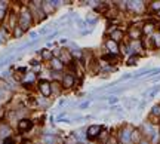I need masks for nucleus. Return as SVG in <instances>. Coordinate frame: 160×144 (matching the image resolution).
Wrapping results in <instances>:
<instances>
[{
    "mask_svg": "<svg viewBox=\"0 0 160 144\" xmlns=\"http://www.w3.org/2000/svg\"><path fill=\"white\" fill-rule=\"evenodd\" d=\"M18 22H19V27L22 30H28L30 26L33 24V15H31L30 9L27 8V6H24V8L21 9V14L18 17Z\"/></svg>",
    "mask_w": 160,
    "mask_h": 144,
    "instance_id": "f257e3e1",
    "label": "nucleus"
},
{
    "mask_svg": "<svg viewBox=\"0 0 160 144\" xmlns=\"http://www.w3.org/2000/svg\"><path fill=\"white\" fill-rule=\"evenodd\" d=\"M132 131H134V128L132 126H129V125H125V126L122 128L120 131H119V141L120 143H123V144H129V143H132L131 141V137H132Z\"/></svg>",
    "mask_w": 160,
    "mask_h": 144,
    "instance_id": "f03ea898",
    "label": "nucleus"
},
{
    "mask_svg": "<svg viewBox=\"0 0 160 144\" xmlns=\"http://www.w3.org/2000/svg\"><path fill=\"white\" fill-rule=\"evenodd\" d=\"M142 27V26H141ZM138 26H131L127 30V37L131 39V42H138L142 39V30Z\"/></svg>",
    "mask_w": 160,
    "mask_h": 144,
    "instance_id": "7ed1b4c3",
    "label": "nucleus"
},
{
    "mask_svg": "<svg viewBox=\"0 0 160 144\" xmlns=\"http://www.w3.org/2000/svg\"><path fill=\"white\" fill-rule=\"evenodd\" d=\"M108 36H110V40H113L116 43H122L123 39H125V31L122 28H119V27H111Z\"/></svg>",
    "mask_w": 160,
    "mask_h": 144,
    "instance_id": "20e7f679",
    "label": "nucleus"
},
{
    "mask_svg": "<svg viewBox=\"0 0 160 144\" xmlns=\"http://www.w3.org/2000/svg\"><path fill=\"white\" fill-rule=\"evenodd\" d=\"M102 129H104L102 125H91V126L88 128V131H86V137L89 140H98L100 135H101Z\"/></svg>",
    "mask_w": 160,
    "mask_h": 144,
    "instance_id": "39448f33",
    "label": "nucleus"
},
{
    "mask_svg": "<svg viewBox=\"0 0 160 144\" xmlns=\"http://www.w3.org/2000/svg\"><path fill=\"white\" fill-rule=\"evenodd\" d=\"M126 9L134 14H141L145 9V3L144 2H126Z\"/></svg>",
    "mask_w": 160,
    "mask_h": 144,
    "instance_id": "423d86ee",
    "label": "nucleus"
},
{
    "mask_svg": "<svg viewBox=\"0 0 160 144\" xmlns=\"http://www.w3.org/2000/svg\"><path fill=\"white\" fill-rule=\"evenodd\" d=\"M141 30H142V36L145 37H151L153 34L156 33V22H153V21H145L141 27Z\"/></svg>",
    "mask_w": 160,
    "mask_h": 144,
    "instance_id": "0eeeda50",
    "label": "nucleus"
},
{
    "mask_svg": "<svg viewBox=\"0 0 160 144\" xmlns=\"http://www.w3.org/2000/svg\"><path fill=\"white\" fill-rule=\"evenodd\" d=\"M39 91H40V94H42L45 98H48V97L52 94L51 83H49L48 80H40V82H39Z\"/></svg>",
    "mask_w": 160,
    "mask_h": 144,
    "instance_id": "6e6552de",
    "label": "nucleus"
},
{
    "mask_svg": "<svg viewBox=\"0 0 160 144\" xmlns=\"http://www.w3.org/2000/svg\"><path fill=\"white\" fill-rule=\"evenodd\" d=\"M74 82H76V79H74V74L73 73H67V74L62 76V88H65V89L73 88L74 86Z\"/></svg>",
    "mask_w": 160,
    "mask_h": 144,
    "instance_id": "1a4fd4ad",
    "label": "nucleus"
},
{
    "mask_svg": "<svg viewBox=\"0 0 160 144\" xmlns=\"http://www.w3.org/2000/svg\"><path fill=\"white\" fill-rule=\"evenodd\" d=\"M101 61H104V62H107L108 66H116L119 61H120V57L119 55H114V54H104L102 55V59Z\"/></svg>",
    "mask_w": 160,
    "mask_h": 144,
    "instance_id": "9d476101",
    "label": "nucleus"
},
{
    "mask_svg": "<svg viewBox=\"0 0 160 144\" xmlns=\"http://www.w3.org/2000/svg\"><path fill=\"white\" fill-rule=\"evenodd\" d=\"M33 128V120H30V119H21L19 122H18V129H19V132H27V131H30Z\"/></svg>",
    "mask_w": 160,
    "mask_h": 144,
    "instance_id": "9b49d317",
    "label": "nucleus"
},
{
    "mask_svg": "<svg viewBox=\"0 0 160 144\" xmlns=\"http://www.w3.org/2000/svg\"><path fill=\"white\" fill-rule=\"evenodd\" d=\"M104 46L107 48V51H108V54H114V55H119L120 54V49H119V43L113 42V40H105V43H104Z\"/></svg>",
    "mask_w": 160,
    "mask_h": 144,
    "instance_id": "f8f14e48",
    "label": "nucleus"
},
{
    "mask_svg": "<svg viewBox=\"0 0 160 144\" xmlns=\"http://www.w3.org/2000/svg\"><path fill=\"white\" fill-rule=\"evenodd\" d=\"M142 138H144V135H142V132H141V129L134 128V131H132V137H131V141H132L134 144H138Z\"/></svg>",
    "mask_w": 160,
    "mask_h": 144,
    "instance_id": "ddd939ff",
    "label": "nucleus"
},
{
    "mask_svg": "<svg viewBox=\"0 0 160 144\" xmlns=\"http://www.w3.org/2000/svg\"><path fill=\"white\" fill-rule=\"evenodd\" d=\"M51 68L53 70V71H61V70L64 68V62H62L59 58H53L51 61Z\"/></svg>",
    "mask_w": 160,
    "mask_h": 144,
    "instance_id": "4468645a",
    "label": "nucleus"
},
{
    "mask_svg": "<svg viewBox=\"0 0 160 144\" xmlns=\"http://www.w3.org/2000/svg\"><path fill=\"white\" fill-rule=\"evenodd\" d=\"M59 55H61L59 59H61L62 62H68V61L71 62V61H73V55H71V52L67 51V49H62V51L59 52Z\"/></svg>",
    "mask_w": 160,
    "mask_h": 144,
    "instance_id": "2eb2a0df",
    "label": "nucleus"
},
{
    "mask_svg": "<svg viewBox=\"0 0 160 144\" xmlns=\"http://www.w3.org/2000/svg\"><path fill=\"white\" fill-rule=\"evenodd\" d=\"M151 42H153L154 49H160V30L156 31V33L151 36Z\"/></svg>",
    "mask_w": 160,
    "mask_h": 144,
    "instance_id": "dca6fc26",
    "label": "nucleus"
},
{
    "mask_svg": "<svg viewBox=\"0 0 160 144\" xmlns=\"http://www.w3.org/2000/svg\"><path fill=\"white\" fill-rule=\"evenodd\" d=\"M40 55H42V58L45 59V61H49V62L53 59V52L49 51V49H42V51H40Z\"/></svg>",
    "mask_w": 160,
    "mask_h": 144,
    "instance_id": "f3484780",
    "label": "nucleus"
},
{
    "mask_svg": "<svg viewBox=\"0 0 160 144\" xmlns=\"http://www.w3.org/2000/svg\"><path fill=\"white\" fill-rule=\"evenodd\" d=\"M6 12H8V3L6 2H0V22L5 19Z\"/></svg>",
    "mask_w": 160,
    "mask_h": 144,
    "instance_id": "a211bd4d",
    "label": "nucleus"
},
{
    "mask_svg": "<svg viewBox=\"0 0 160 144\" xmlns=\"http://www.w3.org/2000/svg\"><path fill=\"white\" fill-rule=\"evenodd\" d=\"M139 61V55H131L129 58H127L126 64L127 66H136V62Z\"/></svg>",
    "mask_w": 160,
    "mask_h": 144,
    "instance_id": "6ab92c4d",
    "label": "nucleus"
},
{
    "mask_svg": "<svg viewBox=\"0 0 160 144\" xmlns=\"http://www.w3.org/2000/svg\"><path fill=\"white\" fill-rule=\"evenodd\" d=\"M0 135L8 138V137L10 135V128L6 126V125H2V126H0Z\"/></svg>",
    "mask_w": 160,
    "mask_h": 144,
    "instance_id": "aec40b11",
    "label": "nucleus"
},
{
    "mask_svg": "<svg viewBox=\"0 0 160 144\" xmlns=\"http://www.w3.org/2000/svg\"><path fill=\"white\" fill-rule=\"evenodd\" d=\"M151 118H156V119H159L160 118V104H156L154 107L151 109V114H150Z\"/></svg>",
    "mask_w": 160,
    "mask_h": 144,
    "instance_id": "412c9836",
    "label": "nucleus"
},
{
    "mask_svg": "<svg viewBox=\"0 0 160 144\" xmlns=\"http://www.w3.org/2000/svg\"><path fill=\"white\" fill-rule=\"evenodd\" d=\"M104 144H120V141H119L117 135H108V138L105 140Z\"/></svg>",
    "mask_w": 160,
    "mask_h": 144,
    "instance_id": "4be33fe9",
    "label": "nucleus"
},
{
    "mask_svg": "<svg viewBox=\"0 0 160 144\" xmlns=\"http://www.w3.org/2000/svg\"><path fill=\"white\" fill-rule=\"evenodd\" d=\"M22 33H24V30H22L19 26H18L17 28L14 30V36H15V37H21V36H22Z\"/></svg>",
    "mask_w": 160,
    "mask_h": 144,
    "instance_id": "5701e85b",
    "label": "nucleus"
},
{
    "mask_svg": "<svg viewBox=\"0 0 160 144\" xmlns=\"http://www.w3.org/2000/svg\"><path fill=\"white\" fill-rule=\"evenodd\" d=\"M51 86H52V92H57V94H59V83H57V82H53V83H51Z\"/></svg>",
    "mask_w": 160,
    "mask_h": 144,
    "instance_id": "b1692460",
    "label": "nucleus"
},
{
    "mask_svg": "<svg viewBox=\"0 0 160 144\" xmlns=\"http://www.w3.org/2000/svg\"><path fill=\"white\" fill-rule=\"evenodd\" d=\"M31 67L34 68V71H40V64L37 61H31Z\"/></svg>",
    "mask_w": 160,
    "mask_h": 144,
    "instance_id": "393cba45",
    "label": "nucleus"
},
{
    "mask_svg": "<svg viewBox=\"0 0 160 144\" xmlns=\"http://www.w3.org/2000/svg\"><path fill=\"white\" fill-rule=\"evenodd\" d=\"M159 9H160V2H153L151 3V10H156V12H157Z\"/></svg>",
    "mask_w": 160,
    "mask_h": 144,
    "instance_id": "a878e982",
    "label": "nucleus"
},
{
    "mask_svg": "<svg viewBox=\"0 0 160 144\" xmlns=\"http://www.w3.org/2000/svg\"><path fill=\"white\" fill-rule=\"evenodd\" d=\"M3 144H15V140H14L12 137H8V138L3 140Z\"/></svg>",
    "mask_w": 160,
    "mask_h": 144,
    "instance_id": "bb28decb",
    "label": "nucleus"
},
{
    "mask_svg": "<svg viewBox=\"0 0 160 144\" xmlns=\"http://www.w3.org/2000/svg\"><path fill=\"white\" fill-rule=\"evenodd\" d=\"M159 91H160V85H159V86H154V89H153L151 92H150V98H153V97H154L156 94L159 92Z\"/></svg>",
    "mask_w": 160,
    "mask_h": 144,
    "instance_id": "cd10ccee",
    "label": "nucleus"
},
{
    "mask_svg": "<svg viewBox=\"0 0 160 144\" xmlns=\"http://www.w3.org/2000/svg\"><path fill=\"white\" fill-rule=\"evenodd\" d=\"M117 101H119L117 97H110V98H108V102H110V104H116Z\"/></svg>",
    "mask_w": 160,
    "mask_h": 144,
    "instance_id": "c85d7f7f",
    "label": "nucleus"
},
{
    "mask_svg": "<svg viewBox=\"0 0 160 144\" xmlns=\"http://www.w3.org/2000/svg\"><path fill=\"white\" fill-rule=\"evenodd\" d=\"M138 144H151V143H150V140H148V138H142V140H141Z\"/></svg>",
    "mask_w": 160,
    "mask_h": 144,
    "instance_id": "c756f323",
    "label": "nucleus"
},
{
    "mask_svg": "<svg viewBox=\"0 0 160 144\" xmlns=\"http://www.w3.org/2000/svg\"><path fill=\"white\" fill-rule=\"evenodd\" d=\"M89 104H91V101H84V102H82V104H80V109H86V107H88Z\"/></svg>",
    "mask_w": 160,
    "mask_h": 144,
    "instance_id": "7c9ffc66",
    "label": "nucleus"
},
{
    "mask_svg": "<svg viewBox=\"0 0 160 144\" xmlns=\"http://www.w3.org/2000/svg\"><path fill=\"white\" fill-rule=\"evenodd\" d=\"M3 118H5V109H3V107H0V120H2Z\"/></svg>",
    "mask_w": 160,
    "mask_h": 144,
    "instance_id": "2f4dec72",
    "label": "nucleus"
},
{
    "mask_svg": "<svg viewBox=\"0 0 160 144\" xmlns=\"http://www.w3.org/2000/svg\"><path fill=\"white\" fill-rule=\"evenodd\" d=\"M48 33H49V27H46V28L42 30V34H48Z\"/></svg>",
    "mask_w": 160,
    "mask_h": 144,
    "instance_id": "473e14b6",
    "label": "nucleus"
},
{
    "mask_svg": "<svg viewBox=\"0 0 160 144\" xmlns=\"http://www.w3.org/2000/svg\"><path fill=\"white\" fill-rule=\"evenodd\" d=\"M156 17H157V18H159V19H160V9H159V10H157V12H156Z\"/></svg>",
    "mask_w": 160,
    "mask_h": 144,
    "instance_id": "72a5a7b5",
    "label": "nucleus"
},
{
    "mask_svg": "<svg viewBox=\"0 0 160 144\" xmlns=\"http://www.w3.org/2000/svg\"><path fill=\"white\" fill-rule=\"evenodd\" d=\"M3 42V36H2V33H0V43Z\"/></svg>",
    "mask_w": 160,
    "mask_h": 144,
    "instance_id": "f704fd0d",
    "label": "nucleus"
},
{
    "mask_svg": "<svg viewBox=\"0 0 160 144\" xmlns=\"http://www.w3.org/2000/svg\"><path fill=\"white\" fill-rule=\"evenodd\" d=\"M77 144H83V143H77Z\"/></svg>",
    "mask_w": 160,
    "mask_h": 144,
    "instance_id": "c9c22d12",
    "label": "nucleus"
},
{
    "mask_svg": "<svg viewBox=\"0 0 160 144\" xmlns=\"http://www.w3.org/2000/svg\"><path fill=\"white\" fill-rule=\"evenodd\" d=\"M159 135H160V129H159Z\"/></svg>",
    "mask_w": 160,
    "mask_h": 144,
    "instance_id": "e433bc0d",
    "label": "nucleus"
}]
</instances>
